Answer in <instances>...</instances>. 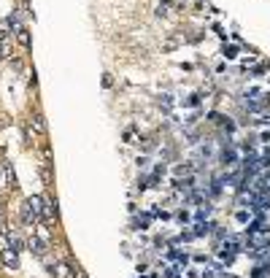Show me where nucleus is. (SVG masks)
Returning a JSON list of instances; mask_svg holds the SVG:
<instances>
[{
  "mask_svg": "<svg viewBox=\"0 0 270 278\" xmlns=\"http://www.w3.org/2000/svg\"><path fill=\"white\" fill-rule=\"evenodd\" d=\"M5 241H8V246L14 249V251H22L24 249V241L19 238V233H11V230H8V233H5Z\"/></svg>",
  "mask_w": 270,
  "mask_h": 278,
  "instance_id": "39448f33",
  "label": "nucleus"
},
{
  "mask_svg": "<svg viewBox=\"0 0 270 278\" xmlns=\"http://www.w3.org/2000/svg\"><path fill=\"white\" fill-rule=\"evenodd\" d=\"M16 41H19V43H22V46H24V49H30V32H27V30H24V27H22V30H16Z\"/></svg>",
  "mask_w": 270,
  "mask_h": 278,
  "instance_id": "0eeeda50",
  "label": "nucleus"
},
{
  "mask_svg": "<svg viewBox=\"0 0 270 278\" xmlns=\"http://www.w3.org/2000/svg\"><path fill=\"white\" fill-rule=\"evenodd\" d=\"M27 246H30V251L38 257V260H43V257H46V249H49V243H46V241H41V238H38V235H32Z\"/></svg>",
  "mask_w": 270,
  "mask_h": 278,
  "instance_id": "f257e3e1",
  "label": "nucleus"
},
{
  "mask_svg": "<svg viewBox=\"0 0 270 278\" xmlns=\"http://www.w3.org/2000/svg\"><path fill=\"white\" fill-rule=\"evenodd\" d=\"M230 278H233V276H230Z\"/></svg>",
  "mask_w": 270,
  "mask_h": 278,
  "instance_id": "f8f14e48",
  "label": "nucleus"
},
{
  "mask_svg": "<svg viewBox=\"0 0 270 278\" xmlns=\"http://www.w3.org/2000/svg\"><path fill=\"white\" fill-rule=\"evenodd\" d=\"M30 130H35L38 135H46V119L41 114H35V116L30 119Z\"/></svg>",
  "mask_w": 270,
  "mask_h": 278,
  "instance_id": "7ed1b4c3",
  "label": "nucleus"
},
{
  "mask_svg": "<svg viewBox=\"0 0 270 278\" xmlns=\"http://www.w3.org/2000/svg\"><path fill=\"white\" fill-rule=\"evenodd\" d=\"M189 170H192V168H189V165H181V168H176V176H187Z\"/></svg>",
  "mask_w": 270,
  "mask_h": 278,
  "instance_id": "9d476101",
  "label": "nucleus"
},
{
  "mask_svg": "<svg viewBox=\"0 0 270 278\" xmlns=\"http://www.w3.org/2000/svg\"><path fill=\"white\" fill-rule=\"evenodd\" d=\"M0 260H3V265H5V268H11V270H16L19 268V254H16V251L14 249H3V254H0Z\"/></svg>",
  "mask_w": 270,
  "mask_h": 278,
  "instance_id": "f03ea898",
  "label": "nucleus"
},
{
  "mask_svg": "<svg viewBox=\"0 0 270 278\" xmlns=\"http://www.w3.org/2000/svg\"><path fill=\"white\" fill-rule=\"evenodd\" d=\"M0 57H11V41L8 38H0Z\"/></svg>",
  "mask_w": 270,
  "mask_h": 278,
  "instance_id": "6e6552de",
  "label": "nucleus"
},
{
  "mask_svg": "<svg viewBox=\"0 0 270 278\" xmlns=\"http://www.w3.org/2000/svg\"><path fill=\"white\" fill-rule=\"evenodd\" d=\"M0 233H8V230H5V211H3V205H0Z\"/></svg>",
  "mask_w": 270,
  "mask_h": 278,
  "instance_id": "1a4fd4ad",
  "label": "nucleus"
},
{
  "mask_svg": "<svg viewBox=\"0 0 270 278\" xmlns=\"http://www.w3.org/2000/svg\"><path fill=\"white\" fill-rule=\"evenodd\" d=\"M35 235H38V238H41V241H46V243H51V233H49V230H46V227H43V222H38V224H35Z\"/></svg>",
  "mask_w": 270,
  "mask_h": 278,
  "instance_id": "423d86ee",
  "label": "nucleus"
},
{
  "mask_svg": "<svg viewBox=\"0 0 270 278\" xmlns=\"http://www.w3.org/2000/svg\"><path fill=\"white\" fill-rule=\"evenodd\" d=\"M76 278H87V273H84V270H78V268H76Z\"/></svg>",
  "mask_w": 270,
  "mask_h": 278,
  "instance_id": "9b49d317",
  "label": "nucleus"
},
{
  "mask_svg": "<svg viewBox=\"0 0 270 278\" xmlns=\"http://www.w3.org/2000/svg\"><path fill=\"white\" fill-rule=\"evenodd\" d=\"M22 222H24V224H27V227H32V224H38V222H41V219H38V216H35V214H32V208H30V205H27V203H24V205H22Z\"/></svg>",
  "mask_w": 270,
  "mask_h": 278,
  "instance_id": "20e7f679",
  "label": "nucleus"
}]
</instances>
